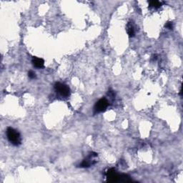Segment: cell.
I'll return each instance as SVG.
<instances>
[{"mask_svg":"<svg viewBox=\"0 0 183 183\" xmlns=\"http://www.w3.org/2000/svg\"><path fill=\"white\" fill-rule=\"evenodd\" d=\"M165 27H166L167 28H168L169 30H172V28H173V24H172V22H167V24H165Z\"/></svg>","mask_w":183,"mask_h":183,"instance_id":"cell-9","label":"cell"},{"mask_svg":"<svg viewBox=\"0 0 183 183\" xmlns=\"http://www.w3.org/2000/svg\"><path fill=\"white\" fill-rule=\"evenodd\" d=\"M28 77L30 79H34L36 78V74H35L33 71H30L28 72Z\"/></svg>","mask_w":183,"mask_h":183,"instance_id":"cell-8","label":"cell"},{"mask_svg":"<svg viewBox=\"0 0 183 183\" xmlns=\"http://www.w3.org/2000/svg\"><path fill=\"white\" fill-rule=\"evenodd\" d=\"M7 137L9 143L14 146H19L22 143V138L18 131L12 127H8L7 130Z\"/></svg>","mask_w":183,"mask_h":183,"instance_id":"cell-1","label":"cell"},{"mask_svg":"<svg viewBox=\"0 0 183 183\" xmlns=\"http://www.w3.org/2000/svg\"><path fill=\"white\" fill-rule=\"evenodd\" d=\"M97 156V155L96 153H92L91 154L90 156L87 157V159H84L82 162L81 163L80 165V167H90L91 165L92 164H95V162H93V159L95 158V157H96Z\"/></svg>","mask_w":183,"mask_h":183,"instance_id":"cell-4","label":"cell"},{"mask_svg":"<svg viewBox=\"0 0 183 183\" xmlns=\"http://www.w3.org/2000/svg\"><path fill=\"white\" fill-rule=\"evenodd\" d=\"M108 101L105 98L100 99L98 102H96L95 105V113H99V112H102L103 111L106 110V108L108 107Z\"/></svg>","mask_w":183,"mask_h":183,"instance_id":"cell-3","label":"cell"},{"mask_svg":"<svg viewBox=\"0 0 183 183\" xmlns=\"http://www.w3.org/2000/svg\"><path fill=\"white\" fill-rule=\"evenodd\" d=\"M32 65H34V67H35L36 68L40 69V68L44 67V61L43 59H42V58L34 57L32 60Z\"/></svg>","mask_w":183,"mask_h":183,"instance_id":"cell-5","label":"cell"},{"mask_svg":"<svg viewBox=\"0 0 183 183\" xmlns=\"http://www.w3.org/2000/svg\"><path fill=\"white\" fill-rule=\"evenodd\" d=\"M162 4H163V2H159V1H149V7H155V8H159V7H161Z\"/></svg>","mask_w":183,"mask_h":183,"instance_id":"cell-7","label":"cell"},{"mask_svg":"<svg viewBox=\"0 0 183 183\" xmlns=\"http://www.w3.org/2000/svg\"><path fill=\"white\" fill-rule=\"evenodd\" d=\"M127 34H129L130 37H134L135 35V28H134L133 24L132 22H129L127 26Z\"/></svg>","mask_w":183,"mask_h":183,"instance_id":"cell-6","label":"cell"},{"mask_svg":"<svg viewBox=\"0 0 183 183\" xmlns=\"http://www.w3.org/2000/svg\"><path fill=\"white\" fill-rule=\"evenodd\" d=\"M54 89L58 94H59L62 97H67L70 95V89L67 85L57 82L54 85Z\"/></svg>","mask_w":183,"mask_h":183,"instance_id":"cell-2","label":"cell"}]
</instances>
